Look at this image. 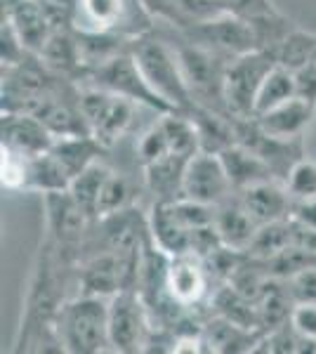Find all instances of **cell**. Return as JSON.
Listing matches in <instances>:
<instances>
[{
    "instance_id": "6da1fadb",
    "label": "cell",
    "mask_w": 316,
    "mask_h": 354,
    "mask_svg": "<svg viewBox=\"0 0 316 354\" xmlns=\"http://www.w3.org/2000/svg\"><path fill=\"white\" fill-rule=\"evenodd\" d=\"M130 53L140 64L149 85L156 90V95L172 111L192 113L196 109L198 104L192 97V90H189L180 66V57H177V50L170 38H160L154 31H149L132 41Z\"/></svg>"
},
{
    "instance_id": "7a4b0ae2",
    "label": "cell",
    "mask_w": 316,
    "mask_h": 354,
    "mask_svg": "<svg viewBox=\"0 0 316 354\" xmlns=\"http://www.w3.org/2000/svg\"><path fill=\"white\" fill-rule=\"evenodd\" d=\"M57 335L62 352L100 354L111 350L109 340V298L78 293L57 314Z\"/></svg>"
},
{
    "instance_id": "3957f363",
    "label": "cell",
    "mask_w": 316,
    "mask_h": 354,
    "mask_svg": "<svg viewBox=\"0 0 316 354\" xmlns=\"http://www.w3.org/2000/svg\"><path fill=\"white\" fill-rule=\"evenodd\" d=\"M170 41L175 45L177 57H180L182 73L187 78L194 102L198 106H203V109L232 116L227 100H224V73H227V64H229L227 57L212 53V50L203 48V45L187 41L180 33H177V41L175 38H170Z\"/></svg>"
},
{
    "instance_id": "277c9868",
    "label": "cell",
    "mask_w": 316,
    "mask_h": 354,
    "mask_svg": "<svg viewBox=\"0 0 316 354\" xmlns=\"http://www.w3.org/2000/svg\"><path fill=\"white\" fill-rule=\"evenodd\" d=\"M73 26L137 38L154 31V15L142 0H78Z\"/></svg>"
},
{
    "instance_id": "5b68a950",
    "label": "cell",
    "mask_w": 316,
    "mask_h": 354,
    "mask_svg": "<svg viewBox=\"0 0 316 354\" xmlns=\"http://www.w3.org/2000/svg\"><path fill=\"white\" fill-rule=\"evenodd\" d=\"M80 109L85 113L90 135L100 142L104 149H111L113 145L128 133L135 118L137 104L116 93H109L104 88H97L90 83L78 85Z\"/></svg>"
},
{
    "instance_id": "8992f818",
    "label": "cell",
    "mask_w": 316,
    "mask_h": 354,
    "mask_svg": "<svg viewBox=\"0 0 316 354\" xmlns=\"http://www.w3.org/2000/svg\"><path fill=\"white\" fill-rule=\"evenodd\" d=\"M135 41V38H132ZM78 83H90L97 88H104L109 93H116L125 100L135 102L137 106H149V109L158 111V113H168L172 111L168 104L156 95V90L149 85V81L142 73L140 64L135 62L130 50L118 53L116 57L106 59L104 64L95 66L93 71H88L83 76V81Z\"/></svg>"
},
{
    "instance_id": "52a82bcc",
    "label": "cell",
    "mask_w": 316,
    "mask_h": 354,
    "mask_svg": "<svg viewBox=\"0 0 316 354\" xmlns=\"http://www.w3.org/2000/svg\"><path fill=\"white\" fill-rule=\"evenodd\" d=\"M154 317L140 290H123L109 298V340L111 352H147L154 333Z\"/></svg>"
},
{
    "instance_id": "ba28073f",
    "label": "cell",
    "mask_w": 316,
    "mask_h": 354,
    "mask_svg": "<svg viewBox=\"0 0 316 354\" xmlns=\"http://www.w3.org/2000/svg\"><path fill=\"white\" fill-rule=\"evenodd\" d=\"M274 66H277V55L267 50H252L229 59L224 73V100L234 118L255 116L257 93Z\"/></svg>"
},
{
    "instance_id": "9c48e42d",
    "label": "cell",
    "mask_w": 316,
    "mask_h": 354,
    "mask_svg": "<svg viewBox=\"0 0 316 354\" xmlns=\"http://www.w3.org/2000/svg\"><path fill=\"white\" fill-rule=\"evenodd\" d=\"M180 36H185L187 41L203 45V48L212 50V53L234 59L239 55L252 53L257 48V38H255V28H252L250 19L239 17L234 12H222L215 17H208L203 21L182 28L177 31Z\"/></svg>"
},
{
    "instance_id": "30bf717a",
    "label": "cell",
    "mask_w": 316,
    "mask_h": 354,
    "mask_svg": "<svg viewBox=\"0 0 316 354\" xmlns=\"http://www.w3.org/2000/svg\"><path fill=\"white\" fill-rule=\"evenodd\" d=\"M43 198L48 239H53L62 250H68V253L83 258V243L95 220L80 208V203L71 196L68 189L45 194Z\"/></svg>"
},
{
    "instance_id": "8fae6325",
    "label": "cell",
    "mask_w": 316,
    "mask_h": 354,
    "mask_svg": "<svg viewBox=\"0 0 316 354\" xmlns=\"http://www.w3.org/2000/svg\"><path fill=\"white\" fill-rule=\"evenodd\" d=\"M212 277L205 267L203 258L196 253H185L168 258V270H165V288L168 295L185 310L210 302L212 295Z\"/></svg>"
},
{
    "instance_id": "7c38bea8",
    "label": "cell",
    "mask_w": 316,
    "mask_h": 354,
    "mask_svg": "<svg viewBox=\"0 0 316 354\" xmlns=\"http://www.w3.org/2000/svg\"><path fill=\"white\" fill-rule=\"evenodd\" d=\"M232 194H234V185L229 180L227 170H224L220 153L198 151L189 158L182 196L215 208V205H220Z\"/></svg>"
},
{
    "instance_id": "4fadbf2b",
    "label": "cell",
    "mask_w": 316,
    "mask_h": 354,
    "mask_svg": "<svg viewBox=\"0 0 316 354\" xmlns=\"http://www.w3.org/2000/svg\"><path fill=\"white\" fill-rule=\"evenodd\" d=\"M3 147H10L15 151H21L26 156L50 151L55 145V135L48 130L36 113L28 111H3Z\"/></svg>"
},
{
    "instance_id": "5bb4252c",
    "label": "cell",
    "mask_w": 316,
    "mask_h": 354,
    "mask_svg": "<svg viewBox=\"0 0 316 354\" xmlns=\"http://www.w3.org/2000/svg\"><path fill=\"white\" fill-rule=\"evenodd\" d=\"M316 116V104L304 97H292L284 104L274 106V109L255 116V123L260 125L267 135L277 137L284 142H300L304 130L312 125Z\"/></svg>"
},
{
    "instance_id": "9a60e30c",
    "label": "cell",
    "mask_w": 316,
    "mask_h": 354,
    "mask_svg": "<svg viewBox=\"0 0 316 354\" xmlns=\"http://www.w3.org/2000/svg\"><path fill=\"white\" fill-rule=\"evenodd\" d=\"M257 230H260V225L245 210L236 192L229 198H224L220 205H215V232L222 245L236 250V253H248Z\"/></svg>"
},
{
    "instance_id": "2e32d148",
    "label": "cell",
    "mask_w": 316,
    "mask_h": 354,
    "mask_svg": "<svg viewBox=\"0 0 316 354\" xmlns=\"http://www.w3.org/2000/svg\"><path fill=\"white\" fill-rule=\"evenodd\" d=\"M236 194L241 203L245 205V210L260 227L290 218V194L281 180L257 182V185L245 187Z\"/></svg>"
},
{
    "instance_id": "e0dca14e",
    "label": "cell",
    "mask_w": 316,
    "mask_h": 354,
    "mask_svg": "<svg viewBox=\"0 0 316 354\" xmlns=\"http://www.w3.org/2000/svg\"><path fill=\"white\" fill-rule=\"evenodd\" d=\"M147 222L149 239H151V243L156 245L160 253H165L168 258L192 253V230L182 225V220L172 210V203L156 201Z\"/></svg>"
},
{
    "instance_id": "ac0fdd59",
    "label": "cell",
    "mask_w": 316,
    "mask_h": 354,
    "mask_svg": "<svg viewBox=\"0 0 316 354\" xmlns=\"http://www.w3.org/2000/svg\"><path fill=\"white\" fill-rule=\"evenodd\" d=\"M189 158L168 153V156L158 158V161L142 165L145 170V185L154 194L156 201L170 203L182 198V187H185V170Z\"/></svg>"
},
{
    "instance_id": "d6986e66",
    "label": "cell",
    "mask_w": 316,
    "mask_h": 354,
    "mask_svg": "<svg viewBox=\"0 0 316 354\" xmlns=\"http://www.w3.org/2000/svg\"><path fill=\"white\" fill-rule=\"evenodd\" d=\"M220 158L224 163V170H227L229 180H232V185H234V192H241V189H245V187L257 185V182L279 180V177L274 175V170L269 168L255 151H250L248 147L239 145V142H234L232 147L222 149Z\"/></svg>"
},
{
    "instance_id": "ffe728a7",
    "label": "cell",
    "mask_w": 316,
    "mask_h": 354,
    "mask_svg": "<svg viewBox=\"0 0 316 354\" xmlns=\"http://www.w3.org/2000/svg\"><path fill=\"white\" fill-rule=\"evenodd\" d=\"M262 335L264 333L260 330H248L220 314H215L208 324H203V338L208 352H257Z\"/></svg>"
},
{
    "instance_id": "44dd1931",
    "label": "cell",
    "mask_w": 316,
    "mask_h": 354,
    "mask_svg": "<svg viewBox=\"0 0 316 354\" xmlns=\"http://www.w3.org/2000/svg\"><path fill=\"white\" fill-rule=\"evenodd\" d=\"M50 151L55 153V158L62 163L66 175L73 180L85 168H90L93 163L100 161L102 151L106 149L93 135H71V137H55V145Z\"/></svg>"
},
{
    "instance_id": "7402d4cb",
    "label": "cell",
    "mask_w": 316,
    "mask_h": 354,
    "mask_svg": "<svg viewBox=\"0 0 316 354\" xmlns=\"http://www.w3.org/2000/svg\"><path fill=\"white\" fill-rule=\"evenodd\" d=\"M71 187V177L62 168V163L55 158L53 151H43L28 158V187L26 192L38 194H53L66 192Z\"/></svg>"
},
{
    "instance_id": "603a6c76",
    "label": "cell",
    "mask_w": 316,
    "mask_h": 354,
    "mask_svg": "<svg viewBox=\"0 0 316 354\" xmlns=\"http://www.w3.org/2000/svg\"><path fill=\"white\" fill-rule=\"evenodd\" d=\"M297 97V81H295V71L277 64L272 71L267 73V78L262 81V88L257 93L255 100V116L274 109V106L284 104V102ZM252 116V118H255Z\"/></svg>"
},
{
    "instance_id": "cb8c5ba5",
    "label": "cell",
    "mask_w": 316,
    "mask_h": 354,
    "mask_svg": "<svg viewBox=\"0 0 316 354\" xmlns=\"http://www.w3.org/2000/svg\"><path fill=\"white\" fill-rule=\"evenodd\" d=\"M109 175H111V168H106L102 161H97L90 168H85L80 175L73 177L71 187H68L71 196L76 198L80 208L93 220H97V203H100V194L104 189V182Z\"/></svg>"
},
{
    "instance_id": "d4e9b609",
    "label": "cell",
    "mask_w": 316,
    "mask_h": 354,
    "mask_svg": "<svg viewBox=\"0 0 316 354\" xmlns=\"http://www.w3.org/2000/svg\"><path fill=\"white\" fill-rule=\"evenodd\" d=\"M290 245H292V222L290 218H286L279 222L262 225L260 230H257L250 250L245 255H250V258H255V260H269V258H274V255L284 253Z\"/></svg>"
},
{
    "instance_id": "484cf974",
    "label": "cell",
    "mask_w": 316,
    "mask_h": 354,
    "mask_svg": "<svg viewBox=\"0 0 316 354\" xmlns=\"http://www.w3.org/2000/svg\"><path fill=\"white\" fill-rule=\"evenodd\" d=\"M274 55H277V64L290 68V71H300L316 55V33L295 26Z\"/></svg>"
},
{
    "instance_id": "4316f807",
    "label": "cell",
    "mask_w": 316,
    "mask_h": 354,
    "mask_svg": "<svg viewBox=\"0 0 316 354\" xmlns=\"http://www.w3.org/2000/svg\"><path fill=\"white\" fill-rule=\"evenodd\" d=\"M135 187L130 185V180L125 175H118L111 170V175L106 177L104 189L100 194V203H97V218H106V215L120 213L125 208L135 205Z\"/></svg>"
},
{
    "instance_id": "83f0119b",
    "label": "cell",
    "mask_w": 316,
    "mask_h": 354,
    "mask_svg": "<svg viewBox=\"0 0 316 354\" xmlns=\"http://www.w3.org/2000/svg\"><path fill=\"white\" fill-rule=\"evenodd\" d=\"M286 189L292 201H314L316 198V161L302 156L292 163L288 177H286Z\"/></svg>"
},
{
    "instance_id": "f1b7e54d",
    "label": "cell",
    "mask_w": 316,
    "mask_h": 354,
    "mask_svg": "<svg viewBox=\"0 0 316 354\" xmlns=\"http://www.w3.org/2000/svg\"><path fill=\"white\" fill-rule=\"evenodd\" d=\"M28 158L26 153L3 147V161H0V177H3V189L10 192H26L28 187Z\"/></svg>"
},
{
    "instance_id": "f546056e",
    "label": "cell",
    "mask_w": 316,
    "mask_h": 354,
    "mask_svg": "<svg viewBox=\"0 0 316 354\" xmlns=\"http://www.w3.org/2000/svg\"><path fill=\"white\" fill-rule=\"evenodd\" d=\"M170 153V145H168V137H165V130L160 121H156L149 130L140 135L137 140V158H140L142 165H149L158 158L168 156Z\"/></svg>"
},
{
    "instance_id": "4dcf8cb0",
    "label": "cell",
    "mask_w": 316,
    "mask_h": 354,
    "mask_svg": "<svg viewBox=\"0 0 316 354\" xmlns=\"http://www.w3.org/2000/svg\"><path fill=\"white\" fill-rule=\"evenodd\" d=\"M28 57H31V53L26 50L15 24L3 15V28H0V59H3V66H17Z\"/></svg>"
},
{
    "instance_id": "1f68e13d",
    "label": "cell",
    "mask_w": 316,
    "mask_h": 354,
    "mask_svg": "<svg viewBox=\"0 0 316 354\" xmlns=\"http://www.w3.org/2000/svg\"><path fill=\"white\" fill-rule=\"evenodd\" d=\"M290 326L300 338L316 340V302H295L290 312Z\"/></svg>"
},
{
    "instance_id": "d6a6232c",
    "label": "cell",
    "mask_w": 316,
    "mask_h": 354,
    "mask_svg": "<svg viewBox=\"0 0 316 354\" xmlns=\"http://www.w3.org/2000/svg\"><path fill=\"white\" fill-rule=\"evenodd\" d=\"M288 288L295 302H316V267H309V270L290 277Z\"/></svg>"
},
{
    "instance_id": "836d02e7",
    "label": "cell",
    "mask_w": 316,
    "mask_h": 354,
    "mask_svg": "<svg viewBox=\"0 0 316 354\" xmlns=\"http://www.w3.org/2000/svg\"><path fill=\"white\" fill-rule=\"evenodd\" d=\"M290 220L316 232V198L314 201H292L290 198Z\"/></svg>"
},
{
    "instance_id": "e575fe53",
    "label": "cell",
    "mask_w": 316,
    "mask_h": 354,
    "mask_svg": "<svg viewBox=\"0 0 316 354\" xmlns=\"http://www.w3.org/2000/svg\"><path fill=\"white\" fill-rule=\"evenodd\" d=\"M295 81H297V95L316 104V62H309L307 66L295 71Z\"/></svg>"
}]
</instances>
